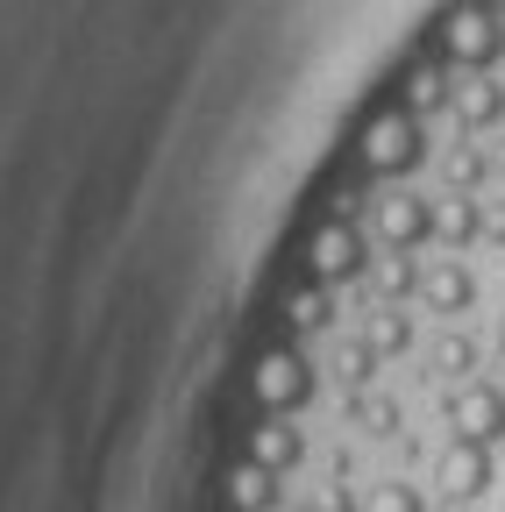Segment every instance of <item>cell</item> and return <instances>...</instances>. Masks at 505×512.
Masks as SVG:
<instances>
[{"label":"cell","mask_w":505,"mask_h":512,"mask_svg":"<svg viewBox=\"0 0 505 512\" xmlns=\"http://www.w3.org/2000/svg\"><path fill=\"white\" fill-rule=\"evenodd\" d=\"M434 57L456 64V72H491V64L505 57V15L491 8V0H470V8H456L449 22H441Z\"/></svg>","instance_id":"cell-1"},{"label":"cell","mask_w":505,"mask_h":512,"mask_svg":"<svg viewBox=\"0 0 505 512\" xmlns=\"http://www.w3.org/2000/svg\"><path fill=\"white\" fill-rule=\"evenodd\" d=\"M491 349H498V356H505V313H498V335H491Z\"/></svg>","instance_id":"cell-2"},{"label":"cell","mask_w":505,"mask_h":512,"mask_svg":"<svg viewBox=\"0 0 505 512\" xmlns=\"http://www.w3.org/2000/svg\"><path fill=\"white\" fill-rule=\"evenodd\" d=\"M491 8H498V15H505V0H491Z\"/></svg>","instance_id":"cell-3"}]
</instances>
